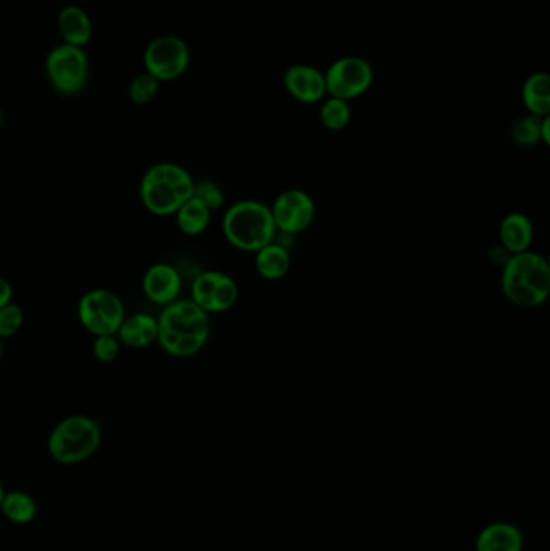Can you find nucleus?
Masks as SVG:
<instances>
[{"label":"nucleus","instance_id":"f257e3e1","mask_svg":"<svg viewBox=\"0 0 550 551\" xmlns=\"http://www.w3.org/2000/svg\"><path fill=\"white\" fill-rule=\"evenodd\" d=\"M157 321V342L171 357H194L209 342L210 315L191 299H178L163 307Z\"/></svg>","mask_w":550,"mask_h":551},{"label":"nucleus","instance_id":"f03ea898","mask_svg":"<svg viewBox=\"0 0 550 551\" xmlns=\"http://www.w3.org/2000/svg\"><path fill=\"white\" fill-rule=\"evenodd\" d=\"M500 286L505 299L520 308H538L550 295V265L541 253L526 250L512 255L502 268Z\"/></svg>","mask_w":550,"mask_h":551},{"label":"nucleus","instance_id":"7ed1b4c3","mask_svg":"<svg viewBox=\"0 0 550 551\" xmlns=\"http://www.w3.org/2000/svg\"><path fill=\"white\" fill-rule=\"evenodd\" d=\"M196 181L178 163L162 162L150 166L139 186V195L147 212L155 216H173L194 195Z\"/></svg>","mask_w":550,"mask_h":551},{"label":"nucleus","instance_id":"20e7f679","mask_svg":"<svg viewBox=\"0 0 550 551\" xmlns=\"http://www.w3.org/2000/svg\"><path fill=\"white\" fill-rule=\"evenodd\" d=\"M221 229L234 249L246 253L259 252L278 236L270 207L254 199L233 203L223 215Z\"/></svg>","mask_w":550,"mask_h":551},{"label":"nucleus","instance_id":"39448f33","mask_svg":"<svg viewBox=\"0 0 550 551\" xmlns=\"http://www.w3.org/2000/svg\"><path fill=\"white\" fill-rule=\"evenodd\" d=\"M102 432L96 419L73 415L62 419L47 440L49 455L60 464H78L99 450Z\"/></svg>","mask_w":550,"mask_h":551},{"label":"nucleus","instance_id":"423d86ee","mask_svg":"<svg viewBox=\"0 0 550 551\" xmlns=\"http://www.w3.org/2000/svg\"><path fill=\"white\" fill-rule=\"evenodd\" d=\"M50 86L62 96H76L89 79V58L81 47L62 44L50 50L46 60Z\"/></svg>","mask_w":550,"mask_h":551},{"label":"nucleus","instance_id":"0eeeda50","mask_svg":"<svg viewBox=\"0 0 550 551\" xmlns=\"http://www.w3.org/2000/svg\"><path fill=\"white\" fill-rule=\"evenodd\" d=\"M125 305L115 292L109 289H92L81 297L78 318L83 328L92 336H117L123 319Z\"/></svg>","mask_w":550,"mask_h":551},{"label":"nucleus","instance_id":"6e6552de","mask_svg":"<svg viewBox=\"0 0 550 551\" xmlns=\"http://www.w3.org/2000/svg\"><path fill=\"white\" fill-rule=\"evenodd\" d=\"M326 92L336 99L349 100L363 96L373 86L375 71L362 57H342L325 73Z\"/></svg>","mask_w":550,"mask_h":551},{"label":"nucleus","instance_id":"1a4fd4ad","mask_svg":"<svg viewBox=\"0 0 550 551\" xmlns=\"http://www.w3.org/2000/svg\"><path fill=\"white\" fill-rule=\"evenodd\" d=\"M191 63V50L178 36H160L147 46L144 65L157 81H175L186 73Z\"/></svg>","mask_w":550,"mask_h":551},{"label":"nucleus","instance_id":"9d476101","mask_svg":"<svg viewBox=\"0 0 550 551\" xmlns=\"http://www.w3.org/2000/svg\"><path fill=\"white\" fill-rule=\"evenodd\" d=\"M238 299V284L223 271H204L192 281L191 300L209 315L231 310Z\"/></svg>","mask_w":550,"mask_h":551},{"label":"nucleus","instance_id":"9b49d317","mask_svg":"<svg viewBox=\"0 0 550 551\" xmlns=\"http://www.w3.org/2000/svg\"><path fill=\"white\" fill-rule=\"evenodd\" d=\"M270 210L278 232L291 237L307 231L317 216V205L312 197L300 189L281 192Z\"/></svg>","mask_w":550,"mask_h":551},{"label":"nucleus","instance_id":"f8f14e48","mask_svg":"<svg viewBox=\"0 0 550 551\" xmlns=\"http://www.w3.org/2000/svg\"><path fill=\"white\" fill-rule=\"evenodd\" d=\"M284 87L292 99L302 104H317L328 96L325 73L312 65H292L284 73Z\"/></svg>","mask_w":550,"mask_h":551},{"label":"nucleus","instance_id":"ddd939ff","mask_svg":"<svg viewBox=\"0 0 550 551\" xmlns=\"http://www.w3.org/2000/svg\"><path fill=\"white\" fill-rule=\"evenodd\" d=\"M183 279L175 266L168 263H155L142 278V290L150 302L167 307L180 299Z\"/></svg>","mask_w":550,"mask_h":551},{"label":"nucleus","instance_id":"4468645a","mask_svg":"<svg viewBox=\"0 0 550 551\" xmlns=\"http://www.w3.org/2000/svg\"><path fill=\"white\" fill-rule=\"evenodd\" d=\"M120 344L130 348H146L157 342L159 321L149 313L125 316L117 332Z\"/></svg>","mask_w":550,"mask_h":551},{"label":"nucleus","instance_id":"2eb2a0df","mask_svg":"<svg viewBox=\"0 0 550 551\" xmlns=\"http://www.w3.org/2000/svg\"><path fill=\"white\" fill-rule=\"evenodd\" d=\"M500 245L512 255L531 249L534 241V226L525 213L512 212L499 224Z\"/></svg>","mask_w":550,"mask_h":551},{"label":"nucleus","instance_id":"dca6fc26","mask_svg":"<svg viewBox=\"0 0 550 551\" xmlns=\"http://www.w3.org/2000/svg\"><path fill=\"white\" fill-rule=\"evenodd\" d=\"M523 547V534L510 522L489 524L476 539V551H523Z\"/></svg>","mask_w":550,"mask_h":551},{"label":"nucleus","instance_id":"f3484780","mask_svg":"<svg viewBox=\"0 0 550 551\" xmlns=\"http://www.w3.org/2000/svg\"><path fill=\"white\" fill-rule=\"evenodd\" d=\"M59 31L62 34L63 44L83 49L91 42L94 28L88 13L76 5H70L60 12Z\"/></svg>","mask_w":550,"mask_h":551},{"label":"nucleus","instance_id":"a211bd4d","mask_svg":"<svg viewBox=\"0 0 550 551\" xmlns=\"http://www.w3.org/2000/svg\"><path fill=\"white\" fill-rule=\"evenodd\" d=\"M292 260L288 247L273 241L255 253V270L265 281H280L291 270Z\"/></svg>","mask_w":550,"mask_h":551},{"label":"nucleus","instance_id":"6ab92c4d","mask_svg":"<svg viewBox=\"0 0 550 551\" xmlns=\"http://www.w3.org/2000/svg\"><path fill=\"white\" fill-rule=\"evenodd\" d=\"M521 99L530 115L550 116V76L544 71L528 76L521 89Z\"/></svg>","mask_w":550,"mask_h":551},{"label":"nucleus","instance_id":"aec40b11","mask_svg":"<svg viewBox=\"0 0 550 551\" xmlns=\"http://www.w3.org/2000/svg\"><path fill=\"white\" fill-rule=\"evenodd\" d=\"M175 216L178 228L186 236H200L202 232L207 231L212 221V212L194 195L184 203Z\"/></svg>","mask_w":550,"mask_h":551},{"label":"nucleus","instance_id":"412c9836","mask_svg":"<svg viewBox=\"0 0 550 551\" xmlns=\"http://www.w3.org/2000/svg\"><path fill=\"white\" fill-rule=\"evenodd\" d=\"M0 511L5 518L15 524H28L38 514V503L30 493L13 490V492H5L0 503Z\"/></svg>","mask_w":550,"mask_h":551},{"label":"nucleus","instance_id":"4be33fe9","mask_svg":"<svg viewBox=\"0 0 550 551\" xmlns=\"http://www.w3.org/2000/svg\"><path fill=\"white\" fill-rule=\"evenodd\" d=\"M546 116L528 115L521 116L513 123L512 141L521 149H531L534 145L542 144V121Z\"/></svg>","mask_w":550,"mask_h":551},{"label":"nucleus","instance_id":"5701e85b","mask_svg":"<svg viewBox=\"0 0 550 551\" xmlns=\"http://www.w3.org/2000/svg\"><path fill=\"white\" fill-rule=\"evenodd\" d=\"M352 118V110L347 100L328 97L320 108L321 125L328 131H342Z\"/></svg>","mask_w":550,"mask_h":551},{"label":"nucleus","instance_id":"b1692460","mask_svg":"<svg viewBox=\"0 0 550 551\" xmlns=\"http://www.w3.org/2000/svg\"><path fill=\"white\" fill-rule=\"evenodd\" d=\"M160 81L149 75V73H141L131 81L128 87V96L133 100L134 104L146 105L159 94Z\"/></svg>","mask_w":550,"mask_h":551},{"label":"nucleus","instance_id":"393cba45","mask_svg":"<svg viewBox=\"0 0 550 551\" xmlns=\"http://www.w3.org/2000/svg\"><path fill=\"white\" fill-rule=\"evenodd\" d=\"M25 313L18 307L17 303H7L0 308V339L15 336L23 328Z\"/></svg>","mask_w":550,"mask_h":551},{"label":"nucleus","instance_id":"a878e982","mask_svg":"<svg viewBox=\"0 0 550 551\" xmlns=\"http://www.w3.org/2000/svg\"><path fill=\"white\" fill-rule=\"evenodd\" d=\"M194 197L204 203L210 212L220 210L225 205V192L221 191V187L217 183H213L209 179L196 183V186H194Z\"/></svg>","mask_w":550,"mask_h":551},{"label":"nucleus","instance_id":"bb28decb","mask_svg":"<svg viewBox=\"0 0 550 551\" xmlns=\"http://www.w3.org/2000/svg\"><path fill=\"white\" fill-rule=\"evenodd\" d=\"M121 344L117 336H97L92 353L100 363H113L120 355Z\"/></svg>","mask_w":550,"mask_h":551},{"label":"nucleus","instance_id":"cd10ccee","mask_svg":"<svg viewBox=\"0 0 550 551\" xmlns=\"http://www.w3.org/2000/svg\"><path fill=\"white\" fill-rule=\"evenodd\" d=\"M510 257H512V253L509 250H505L500 244L492 247L491 252H489V258H491L494 266H500V268H504L505 263L510 260Z\"/></svg>","mask_w":550,"mask_h":551},{"label":"nucleus","instance_id":"c85d7f7f","mask_svg":"<svg viewBox=\"0 0 550 551\" xmlns=\"http://www.w3.org/2000/svg\"><path fill=\"white\" fill-rule=\"evenodd\" d=\"M13 302V289L7 279L0 276V308L5 307L7 303Z\"/></svg>","mask_w":550,"mask_h":551},{"label":"nucleus","instance_id":"c756f323","mask_svg":"<svg viewBox=\"0 0 550 551\" xmlns=\"http://www.w3.org/2000/svg\"><path fill=\"white\" fill-rule=\"evenodd\" d=\"M542 144L550 145V116L542 121Z\"/></svg>","mask_w":550,"mask_h":551},{"label":"nucleus","instance_id":"7c9ffc66","mask_svg":"<svg viewBox=\"0 0 550 551\" xmlns=\"http://www.w3.org/2000/svg\"><path fill=\"white\" fill-rule=\"evenodd\" d=\"M4 495H5L4 484H2V481H0V503H2V498H4Z\"/></svg>","mask_w":550,"mask_h":551},{"label":"nucleus","instance_id":"2f4dec72","mask_svg":"<svg viewBox=\"0 0 550 551\" xmlns=\"http://www.w3.org/2000/svg\"><path fill=\"white\" fill-rule=\"evenodd\" d=\"M2 125H4V112H2V108H0V128H2Z\"/></svg>","mask_w":550,"mask_h":551},{"label":"nucleus","instance_id":"473e14b6","mask_svg":"<svg viewBox=\"0 0 550 551\" xmlns=\"http://www.w3.org/2000/svg\"><path fill=\"white\" fill-rule=\"evenodd\" d=\"M2 355H4V345H2V339H0V361H2Z\"/></svg>","mask_w":550,"mask_h":551}]
</instances>
